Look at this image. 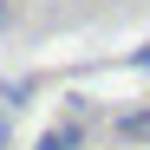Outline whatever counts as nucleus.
Masks as SVG:
<instances>
[{"mask_svg": "<svg viewBox=\"0 0 150 150\" xmlns=\"http://www.w3.org/2000/svg\"><path fill=\"white\" fill-rule=\"evenodd\" d=\"M13 26V0H0V33H7Z\"/></svg>", "mask_w": 150, "mask_h": 150, "instance_id": "obj_3", "label": "nucleus"}, {"mask_svg": "<svg viewBox=\"0 0 150 150\" xmlns=\"http://www.w3.org/2000/svg\"><path fill=\"white\" fill-rule=\"evenodd\" d=\"M117 137H150V111H124L117 117Z\"/></svg>", "mask_w": 150, "mask_h": 150, "instance_id": "obj_2", "label": "nucleus"}, {"mask_svg": "<svg viewBox=\"0 0 150 150\" xmlns=\"http://www.w3.org/2000/svg\"><path fill=\"white\" fill-rule=\"evenodd\" d=\"M79 137H85L79 124H59V131H46V137H39V150H79Z\"/></svg>", "mask_w": 150, "mask_h": 150, "instance_id": "obj_1", "label": "nucleus"}]
</instances>
